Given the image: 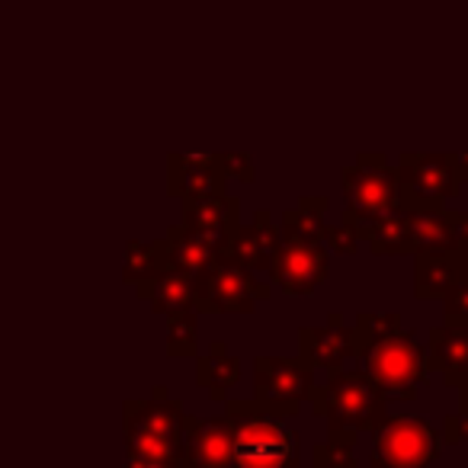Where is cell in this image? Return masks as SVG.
I'll list each match as a JSON object with an SVG mask.
<instances>
[{"instance_id": "d6986e66", "label": "cell", "mask_w": 468, "mask_h": 468, "mask_svg": "<svg viewBox=\"0 0 468 468\" xmlns=\"http://www.w3.org/2000/svg\"><path fill=\"white\" fill-rule=\"evenodd\" d=\"M363 241L376 257H414L410 244V208H391L369 221H356Z\"/></svg>"}, {"instance_id": "2e32d148", "label": "cell", "mask_w": 468, "mask_h": 468, "mask_svg": "<svg viewBox=\"0 0 468 468\" xmlns=\"http://www.w3.org/2000/svg\"><path fill=\"white\" fill-rule=\"evenodd\" d=\"M427 369L442 372L446 385L459 388L468 378V321H446L427 334Z\"/></svg>"}, {"instance_id": "ffe728a7", "label": "cell", "mask_w": 468, "mask_h": 468, "mask_svg": "<svg viewBox=\"0 0 468 468\" xmlns=\"http://www.w3.org/2000/svg\"><path fill=\"white\" fill-rule=\"evenodd\" d=\"M183 218L180 225L199 228V231H215L228 234L238 221H241V202L228 193H212V196H186L183 199Z\"/></svg>"}, {"instance_id": "cb8c5ba5", "label": "cell", "mask_w": 468, "mask_h": 468, "mask_svg": "<svg viewBox=\"0 0 468 468\" xmlns=\"http://www.w3.org/2000/svg\"><path fill=\"white\" fill-rule=\"evenodd\" d=\"M196 331H199V312H196V308L180 312V314H170L167 318V356L170 359L196 356V353H199Z\"/></svg>"}, {"instance_id": "5b68a950", "label": "cell", "mask_w": 468, "mask_h": 468, "mask_svg": "<svg viewBox=\"0 0 468 468\" xmlns=\"http://www.w3.org/2000/svg\"><path fill=\"white\" fill-rule=\"evenodd\" d=\"M183 404L170 398L164 385L151 388V398L122 404V430L125 452L142 459L174 462L180 459V430H183Z\"/></svg>"}, {"instance_id": "30bf717a", "label": "cell", "mask_w": 468, "mask_h": 468, "mask_svg": "<svg viewBox=\"0 0 468 468\" xmlns=\"http://www.w3.org/2000/svg\"><path fill=\"white\" fill-rule=\"evenodd\" d=\"M401 183V208H436L462 193L452 154L404 151L395 164Z\"/></svg>"}, {"instance_id": "8992f818", "label": "cell", "mask_w": 468, "mask_h": 468, "mask_svg": "<svg viewBox=\"0 0 468 468\" xmlns=\"http://www.w3.org/2000/svg\"><path fill=\"white\" fill-rule=\"evenodd\" d=\"M369 436V468H430L442 452V436L423 417L385 414Z\"/></svg>"}, {"instance_id": "603a6c76", "label": "cell", "mask_w": 468, "mask_h": 468, "mask_svg": "<svg viewBox=\"0 0 468 468\" xmlns=\"http://www.w3.org/2000/svg\"><path fill=\"white\" fill-rule=\"evenodd\" d=\"M167 270V248L161 241H132L125 250V267H122V280L125 286L135 289L138 299H144L148 286L157 276Z\"/></svg>"}, {"instance_id": "4fadbf2b", "label": "cell", "mask_w": 468, "mask_h": 468, "mask_svg": "<svg viewBox=\"0 0 468 468\" xmlns=\"http://www.w3.org/2000/svg\"><path fill=\"white\" fill-rule=\"evenodd\" d=\"M410 244H414V254H427V250L468 254V212H449L446 206L410 208Z\"/></svg>"}, {"instance_id": "83f0119b", "label": "cell", "mask_w": 468, "mask_h": 468, "mask_svg": "<svg viewBox=\"0 0 468 468\" xmlns=\"http://www.w3.org/2000/svg\"><path fill=\"white\" fill-rule=\"evenodd\" d=\"M442 312H446V321H468V280L442 295Z\"/></svg>"}, {"instance_id": "44dd1931", "label": "cell", "mask_w": 468, "mask_h": 468, "mask_svg": "<svg viewBox=\"0 0 468 468\" xmlns=\"http://www.w3.org/2000/svg\"><path fill=\"white\" fill-rule=\"evenodd\" d=\"M238 378H241V359L231 356L221 340H212L206 356L196 359V385L206 388L212 401L225 404L228 401L225 391L231 388Z\"/></svg>"}, {"instance_id": "4316f807", "label": "cell", "mask_w": 468, "mask_h": 468, "mask_svg": "<svg viewBox=\"0 0 468 468\" xmlns=\"http://www.w3.org/2000/svg\"><path fill=\"white\" fill-rule=\"evenodd\" d=\"M218 170L225 180H244V183H254L257 170H254V161L250 154L244 151H221L218 154Z\"/></svg>"}, {"instance_id": "5bb4252c", "label": "cell", "mask_w": 468, "mask_h": 468, "mask_svg": "<svg viewBox=\"0 0 468 468\" xmlns=\"http://www.w3.org/2000/svg\"><path fill=\"white\" fill-rule=\"evenodd\" d=\"M353 356H356V334L344 324L337 312L327 314V324L299 331V359H305L312 369H344V363Z\"/></svg>"}, {"instance_id": "d6a6232c", "label": "cell", "mask_w": 468, "mask_h": 468, "mask_svg": "<svg viewBox=\"0 0 468 468\" xmlns=\"http://www.w3.org/2000/svg\"><path fill=\"white\" fill-rule=\"evenodd\" d=\"M465 257H468V254H465Z\"/></svg>"}, {"instance_id": "1f68e13d", "label": "cell", "mask_w": 468, "mask_h": 468, "mask_svg": "<svg viewBox=\"0 0 468 468\" xmlns=\"http://www.w3.org/2000/svg\"><path fill=\"white\" fill-rule=\"evenodd\" d=\"M455 161V174H459L462 183H468V154H452Z\"/></svg>"}, {"instance_id": "7c38bea8", "label": "cell", "mask_w": 468, "mask_h": 468, "mask_svg": "<svg viewBox=\"0 0 468 468\" xmlns=\"http://www.w3.org/2000/svg\"><path fill=\"white\" fill-rule=\"evenodd\" d=\"M176 468H231V423H228L225 414H183Z\"/></svg>"}, {"instance_id": "277c9868", "label": "cell", "mask_w": 468, "mask_h": 468, "mask_svg": "<svg viewBox=\"0 0 468 468\" xmlns=\"http://www.w3.org/2000/svg\"><path fill=\"white\" fill-rule=\"evenodd\" d=\"M314 417H324L327 430H356L369 433L388 414V391L363 369H331L324 385L312 391Z\"/></svg>"}, {"instance_id": "6da1fadb", "label": "cell", "mask_w": 468, "mask_h": 468, "mask_svg": "<svg viewBox=\"0 0 468 468\" xmlns=\"http://www.w3.org/2000/svg\"><path fill=\"white\" fill-rule=\"evenodd\" d=\"M356 363L369 372L388 398L414 401L427 385V350L410 331H404L398 312H363L356 314Z\"/></svg>"}, {"instance_id": "f1b7e54d", "label": "cell", "mask_w": 468, "mask_h": 468, "mask_svg": "<svg viewBox=\"0 0 468 468\" xmlns=\"http://www.w3.org/2000/svg\"><path fill=\"white\" fill-rule=\"evenodd\" d=\"M125 468H176L174 462H161V459H142V455L125 452Z\"/></svg>"}, {"instance_id": "e0dca14e", "label": "cell", "mask_w": 468, "mask_h": 468, "mask_svg": "<svg viewBox=\"0 0 468 468\" xmlns=\"http://www.w3.org/2000/svg\"><path fill=\"white\" fill-rule=\"evenodd\" d=\"M468 280V257L462 250L414 254V295L420 302L442 299L452 286Z\"/></svg>"}, {"instance_id": "d4e9b609", "label": "cell", "mask_w": 468, "mask_h": 468, "mask_svg": "<svg viewBox=\"0 0 468 468\" xmlns=\"http://www.w3.org/2000/svg\"><path fill=\"white\" fill-rule=\"evenodd\" d=\"M356 430H327V442L314 446V468H356Z\"/></svg>"}, {"instance_id": "9c48e42d", "label": "cell", "mask_w": 468, "mask_h": 468, "mask_svg": "<svg viewBox=\"0 0 468 468\" xmlns=\"http://www.w3.org/2000/svg\"><path fill=\"white\" fill-rule=\"evenodd\" d=\"M318 372L305 359L289 356H257L254 359V401L273 417H295L302 404L312 398Z\"/></svg>"}, {"instance_id": "f546056e", "label": "cell", "mask_w": 468, "mask_h": 468, "mask_svg": "<svg viewBox=\"0 0 468 468\" xmlns=\"http://www.w3.org/2000/svg\"><path fill=\"white\" fill-rule=\"evenodd\" d=\"M459 417H462V440H468V378L459 385Z\"/></svg>"}, {"instance_id": "7402d4cb", "label": "cell", "mask_w": 468, "mask_h": 468, "mask_svg": "<svg viewBox=\"0 0 468 468\" xmlns=\"http://www.w3.org/2000/svg\"><path fill=\"white\" fill-rule=\"evenodd\" d=\"M144 302L151 305L154 314H180V312H189L196 302V276L186 273V270H174L167 267L154 282L148 286L144 292Z\"/></svg>"}, {"instance_id": "7a4b0ae2", "label": "cell", "mask_w": 468, "mask_h": 468, "mask_svg": "<svg viewBox=\"0 0 468 468\" xmlns=\"http://www.w3.org/2000/svg\"><path fill=\"white\" fill-rule=\"evenodd\" d=\"M327 206H331L327 196H302L299 206L282 215L273 282L286 295H295V299L314 295L331 273L327 248L321 241Z\"/></svg>"}, {"instance_id": "8fae6325", "label": "cell", "mask_w": 468, "mask_h": 468, "mask_svg": "<svg viewBox=\"0 0 468 468\" xmlns=\"http://www.w3.org/2000/svg\"><path fill=\"white\" fill-rule=\"evenodd\" d=\"M225 257H231L238 267L248 270L254 280L261 282H273V267H276V254H280V228L270 221V212L261 208L254 212L250 225H238L228 231L225 241Z\"/></svg>"}, {"instance_id": "3957f363", "label": "cell", "mask_w": 468, "mask_h": 468, "mask_svg": "<svg viewBox=\"0 0 468 468\" xmlns=\"http://www.w3.org/2000/svg\"><path fill=\"white\" fill-rule=\"evenodd\" d=\"M231 423V468H299V433L250 401H225Z\"/></svg>"}, {"instance_id": "4dcf8cb0", "label": "cell", "mask_w": 468, "mask_h": 468, "mask_svg": "<svg viewBox=\"0 0 468 468\" xmlns=\"http://www.w3.org/2000/svg\"><path fill=\"white\" fill-rule=\"evenodd\" d=\"M446 442H462V417L459 414L446 417Z\"/></svg>"}, {"instance_id": "ba28073f", "label": "cell", "mask_w": 468, "mask_h": 468, "mask_svg": "<svg viewBox=\"0 0 468 468\" xmlns=\"http://www.w3.org/2000/svg\"><path fill=\"white\" fill-rule=\"evenodd\" d=\"M340 186H344V218L369 221L391 208H401V183H398L395 164L385 154H359L356 164L340 170Z\"/></svg>"}, {"instance_id": "52a82bcc", "label": "cell", "mask_w": 468, "mask_h": 468, "mask_svg": "<svg viewBox=\"0 0 468 468\" xmlns=\"http://www.w3.org/2000/svg\"><path fill=\"white\" fill-rule=\"evenodd\" d=\"M270 299V282H261L231 257L218 254L202 273H196V302L199 314H254Z\"/></svg>"}, {"instance_id": "484cf974", "label": "cell", "mask_w": 468, "mask_h": 468, "mask_svg": "<svg viewBox=\"0 0 468 468\" xmlns=\"http://www.w3.org/2000/svg\"><path fill=\"white\" fill-rule=\"evenodd\" d=\"M321 241H324V248L337 250V254L353 257L359 250V241H363V234H359L356 221L344 218L340 225H324V231H321Z\"/></svg>"}, {"instance_id": "ac0fdd59", "label": "cell", "mask_w": 468, "mask_h": 468, "mask_svg": "<svg viewBox=\"0 0 468 468\" xmlns=\"http://www.w3.org/2000/svg\"><path fill=\"white\" fill-rule=\"evenodd\" d=\"M228 234L215 231H199V228L186 225H170L167 238H164V248H167V267L186 270V273H202L215 257L225 250Z\"/></svg>"}, {"instance_id": "9a60e30c", "label": "cell", "mask_w": 468, "mask_h": 468, "mask_svg": "<svg viewBox=\"0 0 468 468\" xmlns=\"http://www.w3.org/2000/svg\"><path fill=\"white\" fill-rule=\"evenodd\" d=\"M225 193V176L218 170V154L212 151H193V154L167 157V196L186 199V196H212Z\"/></svg>"}]
</instances>
